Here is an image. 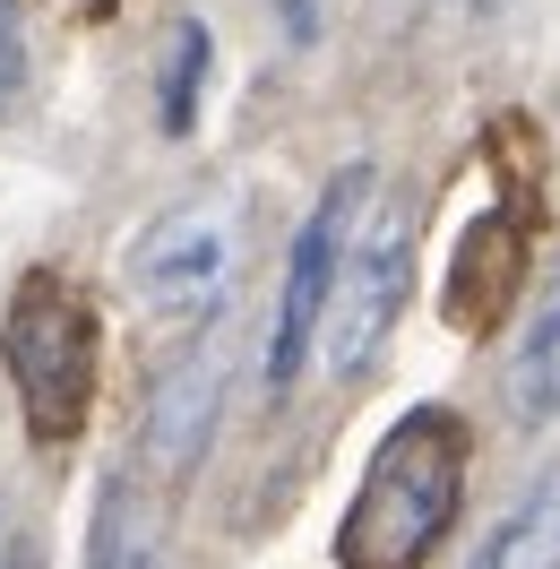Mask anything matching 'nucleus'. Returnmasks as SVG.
<instances>
[{
    "mask_svg": "<svg viewBox=\"0 0 560 569\" xmlns=\"http://www.w3.org/2000/svg\"><path fill=\"white\" fill-rule=\"evenodd\" d=\"M466 466H474V440L457 423V406L397 415L362 466V492L337 518V569H431L466 500Z\"/></svg>",
    "mask_w": 560,
    "mask_h": 569,
    "instance_id": "obj_1",
    "label": "nucleus"
},
{
    "mask_svg": "<svg viewBox=\"0 0 560 569\" xmlns=\"http://www.w3.org/2000/svg\"><path fill=\"white\" fill-rule=\"evenodd\" d=\"M0 362H9V389H18L27 431L43 449L78 440L96 415V380H104L96 293L61 268H27V284L9 293V320H0Z\"/></svg>",
    "mask_w": 560,
    "mask_h": 569,
    "instance_id": "obj_2",
    "label": "nucleus"
},
{
    "mask_svg": "<svg viewBox=\"0 0 560 569\" xmlns=\"http://www.w3.org/2000/svg\"><path fill=\"white\" fill-rule=\"evenodd\" d=\"M121 284L173 337L216 328L224 302L242 293V199L199 190V199H173L164 216H147L130 233V250H121Z\"/></svg>",
    "mask_w": 560,
    "mask_h": 569,
    "instance_id": "obj_3",
    "label": "nucleus"
},
{
    "mask_svg": "<svg viewBox=\"0 0 560 569\" xmlns=\"http://www.w3.org/2000/svg\"><path fill=\"white\" fill-rule=\"evenodd\" d=\"M414 208L406 199H388V208H362V224L346 233L337 250V277H328V302H319V337L328 346V371L353 380V371H371L388 346V328L406 311V293H414Z\"/></svg>",
    "mask_w": 560,
    "mask_h": 569,
    "instance_id": "obj_4",
    "label": "nucleus"
},
{
    "mask_svg": "<svg viewBox=\"0 0 560 569\" xmlns=\"http://www.w3.org/2000/svg\"><path fill=\"white\" fill-rule=\"evenodd\" d=\"M371 199V173L346 164V173L328 181L302 216V233H293V259H284V293H277V328H268V389H293L302 380V362H311V337H319V302H328V277H337V250H346L353 216Z\"/></svg>",
    "mask_w": 560,
    "mask_h": 569,
    "instance_id": "obj_5",
    "label": "nucleus"
},
{
    "mask_svg": "<svg viewBox=\"0 0 560 569\" xmlns=\"http://www.w3.org/2000/svg\"><path fill=\"white\" fill-rule=\"evenodd\" d=\"M216 423H224V355H216V328H199V346L164 371V389L147 406V458L164 466V483H181L208 458Z\"/></svg>",
    "mask_w": 560,
    "mask_h": 569,
    "instance_id": "obj_6",
    "label": "nucleus"
},
{
    "mask_svg": "<svg viewBox=\"0 0 560 569\" xmlns=\"http://www.w3.org/2000/svg\"><path fill=\"white\" fill-rule=\"evenodd\" d=\"M466 569H560V458L518 492V509L483 535V552Z\"/></svg>",
    "mask_w": 560,
    "mask_h": 569,
    "instance_id": "obj_7",
    "label": "nucleus"
},
{
    "mask_svg": "<svg viewBox=\"0 0 560 569\" xmlns=\"http://www.w3.org/2000/svg\"><path fill=\"white\" fill-rule=\"evenodd\" d=\"M509 397H518V423H552L560 415V302L526 328V346L509 355Z\"/></svg>",
    "mask_w": 560,
    "mask_h": 569,
    "instance_id": "obj_8",
    "label": "nucleus"
},
{
    "mask_svg": "<svg viewBox=\"0 0 560 569\" xmlns=\"http://www.w3.org/2000/svg\"><path fill=\"white\" fill-rule=\"evenodd\" d=\"M199 87H208V27H173V70L156 87V121H164V139H190V121H199Z\"/></svg>",
    "mask_w": 560,
    "mask_h": 569,
    "instance_id": "obj_9",
    "label": "nucleus"
},
{
    "mask_svg": "<svg viewBox=\"0 0 560 569\" xmlns=\"http://www.w3.org/2000/svg\"><path fill=\"white\" fill-rule=\"evenodd\" d=\"M0 569H36V543H9V552H0Z\"/></svg>",
    "mask_w": 560,
    "mask_h": 569,
    "instance_id": "obj_10",
    "label": "nucleus"
},
{
    "mask_svg": "<svg viewBox=\"0 0 560 569\" xmlns=\"http://www.w3.org/2000/svg\"><path fill=\"white\" fill-rule=\"evenodd\" d=\"M78 9H87V18H112V9H121V0H78Z\"/></svg>",
    "mask_w": 560,
    "mask_h": 569,
    "instance_id": "obj_11",
    "label": "nucleus"
},
{
    "mask_svg": "<svg viewBox=\"0 0 560 569\" xmlns=\"http://www.w3.org/2000/svg\"><path fill=\"white\" fill-rule=\"evenodd\" d=\"M474 9H491V0H474Z\"/></svg>",
    "mask_w": 560,
    "mask_h": 569,
    "instance_id": "obj_12",
    "label": "nucleus"
}]
</instances>
